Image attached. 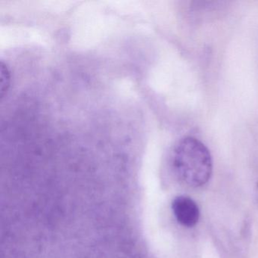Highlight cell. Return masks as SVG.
Here are the masks:
<instances>
[{"mask_svg":"<svg viewBox=\"0 0 258 258\" xmlns=\"http://www.w3.org/2000/svg\"><path fill=\"white\" fill-rule=\"evenodd\" d=\"M171 164L175 174L188 186H202L212 174L211 153L194 137H184L176 143L172 151Z\"/></svg>","mask_w":258,"mask_h":258,"instance_id":"6da1fadb","label":"cell"},{"mask_svg":"<svg viewBox=\"0 0 258 258\" xmlns=\"http://www.w3.org/2000/svg\"><path fill=\"white\" fill-rule=\"evenodd\" d=\"M257 186H258V184H257Z\"/></svg>","mask_w":258,"mask_h":258,"instance_id":"3957f363","label":"cell"},{"mask_svg":"<svg viewBox=\"0 0 258 258\" xmlns=\"http://www.w3.org/2000/svg\"><path fill=\"white\" fill-rule=\"evenodd\" d=\"M172 210L178 223L185 227H192L199 222L200 217L199 206L188 196H177L172 202Z\"/></svg>","mask_w":258,"mask_h":258,"instance_id":"7a4b0ae2","label":"cell"}]
</instances>
